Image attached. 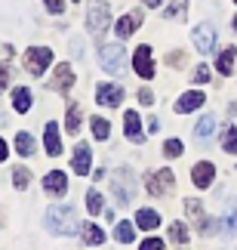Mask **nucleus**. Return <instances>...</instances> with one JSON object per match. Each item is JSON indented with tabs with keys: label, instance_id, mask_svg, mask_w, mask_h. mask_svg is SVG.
Masks as SVG:
<instances>
[{
	"label": "nucleus",
	"instance_id": "1",
	"mask_svg": "<svg viewBox=\"0 0 237 250\" xmlns=\"http://www.w3.org/2000/svg\"><path fill=\"white\" fill-rule=\"evenodd\" d=\"M46 229H50L53 235H77V216H74V210L71 207H50L46 210Z\"/></svg>",
	"mask_w": 237,
	"mask_h": 250
},
{
	"label": "nucleus",
	"instance_id": "2",
	"mask_svg": "<svg viewBox=\"0 0 237 250\" xmlns=\"http://www.w3.org/2000/svg\"><path fill=\"white\" fill-rule=\"evenodd\" d=\"M108 25H111V9H108V3L92 0V3L87 6V28H90V34L92 37H102V34L108 31Z\"/></svg>",
	"mask_w": 237,
	"mask_h": 250
},
{
	"label": "nucleus",
	"instance_id": "3",
	"mask_svg": "<svg viewBox=\"0 0 237 250\" xmlns=\"http://www.w3.org/2000/svg\"><path fill=\"white\" fill-rule=\"evenodd\" d=\"M50 62H53L50 46H31V50L25 53V71L31 74V78H40V74L50 68Z\"/></svg>",
	"mask_w": 237,
	"mask_h": 250
},
{
	"label": "nucleus",
	"instance_id": "4",
	"mask_svg": "<svg viewBox=\"0 0 237 250\" xmlns=\"http://www.w3.org/2000/svg\"><path fill=\"white\" fill-rule=\"evenodd\" d=\"M173 186H176V176H173L169 167H160L157 173H148L145 176L148 195H166V191H173Z\"/></svg>",
	"mask_w": 237,
	"mask_h": 250
},
{
	"label": "nucleus",
	"instance_id": "5",
	"mask_svg": "<svg viewBox=\"0 0 237 250\" xmlns=\"http://www.w3.org/2000/svg\"><path fill=\"white\" fill-rule=\"evenodd\" d=\"M99 56H102V68H105L108 74H120L123 71V59H127L123 43H105Z\"/></svg>",
	"mask_w": 237,
	"mask_h": 250
},
{
	"label": "nucleus",
	"instance_id": "6",
	"mask_svg": "<svg viewBox=\"0 0 237 250\" xmlns=\"http://www.w3.org/2000/svg\"><path fill=\"white\" fill-rule=\"evenodd\" d=\"M132 68H136V74L145 78V81L154 78V62H151V46L148 43H142L136 50V56H132Z\"/></svg>",
	"mask_w": 237,
	"mask_h": 250
},
{
	"label": "nucleus",
	"instance_id": "7",
	"mask_svg": "<svg viewBox=\"0 0 237 250\" xmlns=\"http://www.w3.org/2000/svg\"><path fill=\"white\" fill-rule=\"evenodd\" d=\"M99 105H105V108H117L123 102V86L117 83H99V93H96Z\"/></svg>",
	"mask_w": 237,
	"mask_h": 250
},
{
	"label": "nucleus",
	"instance_id": "8",
	"mask_svg": "<svg viewBox=\"0 0 237 250\" xmlns=\"http://www.w3.org/2000/svg\"><path fill=\"white\" fill-rule=\"evenodd\" d=\"M213 179H216V167L210 164V161H201V164L191 167V182L197 188H210Z\"/></svg>",
	"mask_w": 237,
	"mask_h": 250
},
{
	"label": "nucleus",
	"instance_id": "9",
	"mask_svg": "<svg viewBox=\"0 0 237 250\" xmlns=\"http://www.w3.org/2000/svg\"><path fill=\"white\" fill-rule=\"evenodd\" d=\"M114 201L117 204H129L132 201V179H129L127 170H120L114 176Z\"/></svg>",
	"mask_w": 237,
	"mask_h": 250
},
{
	"label": "nucleus",
	"instance_id": "10",
	"mask_svg": "<svg viewBox=\"0 0 237 250\" xmlns=\"http://www.w3.org/2000/svg\"><path fill=\"white\" fill-rule=\"evenodd\" d=\"M194 46L201 53H213V46H216V28L213 25H197L194 28Z\"/></svg>",
	"mask_w": 237,
	"mask_h": 250
},
{
	"label": "nucleus",
	"instance_id": "11",
	"mask_svg": "<svg viewBox=\"0 0 237 250\" xmlns=\"http://www.w3.org/2000/svg\"><path fill=\"white\" fill-rule=\"evenodd\" d=\"M142 19H145V16H142L139 9H132V13H127V16H123V19H117L114 31H117V37H120V41H127V37H129L132 31H136V28L142 25Z\"/></svg>",
	"mask_w": 237,
	"mask_h": 250
},
{
	"label": "nucleus",
	"instance_id": "12",
	"mask_svg": "<svg viewBox=\"0 0 237 250\" xmlns=\"http://www.w3.org/2000/svg\"><path fill=\"white\" fill-rule=\"evenodd\" d=\"M123 133H127L129 142H145V133H142V118L136 111H127L123 114Z\"/></svg>",
	"mask_w": 237,
	"mask_h": 250
},
{
	"label": "nucleus",
	"instance_id": "13",
	"mask_svg": "<svg viewBox=\"0 0 237 250\" xmlns=\"http://www.w3.org/2000/svg\"><path fill=\"white\" fill-rule=\"evenodd\" d=\"M71 86H74V71H71V65H55L53 90H59V93H68Z\"/></svg>",
	"mask_w": 237,
	"mask_h": 250
},
{
	"label": "nucleus",
	"instance_id": "14",
	"mask_svg": "<svg viewBox=\"0 0 237 250\" xmlns=\"http://www.w3.org/2000/svg\"><path fill=\"white\" fill-rule=\"evenodd\" d=\"M43 188L50 191V195H65V188H68V179H65V173H59V170H53V173H46L43 176Z\"/></svg>",
	"mask_w": 237,
	"mask_h": 250
},
{
	"label": "nucleus",
	"instance_id": "15",
	"mask_svg": "<svg viewBox=\"0 0 237 250\" xmlns=\"http://www.w3.org/2000/svg\"><path fill=\"white\" fill-rule=\"evenodd\" d=\"M90 146H83V142H80V146L77 148H74V161H71V167H74V173H77V176H87V173H90Z\"/></svg>",
	"mask_w": 237,
	"mask_h": 250
},
{
	"label": "nucleus",
	"instance_id": "16",
	"mask_svg": "<svg viewBox=\"0 0 237 250\" xmlns=\"http://www.w3.org/2000/svg\"><path fill=\"white\" fill-rule=\"evenodd\" d=\"M203 99H206L203 93H197V90H191V93H185L182 99L176 102V111H179V114H188V111L201 108V105H203Z\"/></svg>",
	"mask_w": 237,
	"mask_h": 250
},
{
	"label": "nucleus",
	"instance_id": "17",
	"mask_svg": "<svg viewBox=\"0 0 237 250\" xmlns=\"http://www.w3.org/2000/svg\"><path fill=\"white\" fill-rule=\"evenodd\" d=\"M136 226L145 229V232H154V229L160 226V213H157V210H139V213H136Z\"/></svg>",
	"mask_w": 237,
	"mask_h": 250
},
{
	"label": "nucleus",
	"instance_id": "18",
	"mask_svg": "<svg viewBox=\"0 0 237 250\" xmlns=\"http://www.w3.org/2000/svg\"><path fill=\"white\" fill-rule=\"evenodd\" d=\"M46 155H62V142H59V127L46 124Z\"/></svg>",
	"mask_w": 237,
	"mask_h": 250
},
{
	"label": "nucleus",
	"instance_id": "19",
	"mask_svg": "<svg viewBox=\"0 0 237 250\" xmlns=\"http://www.w3.org/2000/svg\"><path fill=\"white\" fill-rule=\"evenodd\" d=\"M80 232H83V241H87L90 247H99L102 241H105V232H102L99 226H92V223H83Z\"/></svg>",
	"mask_w": 237,
	"mask_h": 250
},
{
	"label": "nucleus",
	"instance_id": "20",
	"mask_svg": "<svg viewBox=\"0 0 237 250\" xmlns=\"http://www.w3.org/2000/svg\"><path fill=\"white\" fill-rule=\"evenodd\" d=\"M185 16H188V0H173L164 13V19H173V22H185Z\"/></svg>",
	"mask_w": 237,
	"mask_h": 250
},
{
	"label": "nucleus",
	"instance_id": "21",
	"mask_svg": "<svg viewBox=\"0 0 237 250\" xmlns=\"http://www.w3.org/2000/svg\"><path fill=\"white\" fill-rule=\"evenodd\" d=\"M13 108L18 114H25L28 108H31V93L25 90V86H18V90H13Z\"/></svg>",
	"mask_w": 237,
	"mask_h": 250
},
{
	"label": "nucleus",
	"instance_id": "22",
	"mask_svg": "<svg viewBox=\"0 0 237 250\" xmlns=\"http://www.w3.org/2000/svg\"><path fill=\"white\" fill-rule=\"evenodd\" d=\"M234 56H237V50H234V46H228V50H222L219 62H216V68H219V74H231V71H234Z\"/></svg>",
	"mask_w": 237,
	"mask_h": 250
},
{
	"label": "nucleus",
	"instance_id": "23",
	"mask_svg": "<svg viewBox=\"0 0 237 250\" xmlns=\"http://www.w3.org/2000/svg\"><path fill=\"white\" fill-rule=\"evenodd\" d=\"M16 151H18L22 158L34 155V139H31V133H18V136H16Z\"/></svg>",
	"mask_w": 237,
	"mask_h": 250
},
{
	"label": "nucleus",
	"instance_id": "24",
	"mask_svg": "<svg viewBox=\"0 0 237 250\" xmlns=\"http://www.w3.org/2000/svg\"><path fill=\"white\" fill-rule=\"evenodd\" d=\"M222 148L228 151V155H237V130L231 127V124H228V127H225V133H222Z\"/></svg>",
	"mask_w": 237,
	"mask_h": 250
},
{
	"label": "nucleus",
	"instance_id": "25",
	"mask_svg": "<svg viewBox=\"0 0 237 250\" xmlns=\"http://www.w3.org/2000/svg\"><path fill=\"white\" fill-rule=\"evenodd\" d=\"M65 127H68L71 136L80 133V105H68V124H65Z\"/></svg>",
	"mask_w": 237,
	"mask_h": 250
},
{
	"label": "nucleus",
	"instance_id": "26",
	"mask_svg": "<svg viewBox=\"0 0 237 250\" xmlns=\"http://www.w3.org/2000/svg\"><path fill=\"white\" fill-rule=\"evenodd\" d=\"M92 136H96L99 142H105L111 136V124L105 118H92Z\"/></svg>",
	"mask_w": 237,
	"mask_h": 250
},
{
	"label": "nucleus",
	"instance_id": "27",
	"mask_svg": "<svg viewBox=\"0 0 237 250\" xmlns=\"http://www.w3.org/2000/svg\"><path fill=\"white\" fill-rule=\"evenodd\" d=\"M114 238L120 244H129L132 238H136V229H132V223H117V229H114Z\"/></svg>",
	"mask_w": 237,
	"mask_h": 250
},
{
	"label": "nucleus",
	"instance_id": "28",
	"mask_svg": "<svg viewBox=\"0 0 237 250\" xmlns=\"http://www.w3.org/2000/svg\"><path fill=\"white\" fill-rule=\"evenodd\" d=\"M169 241L185 244V241H188V229H185L182 223H173V226H169Z\"/></svg>",
	"mask_w": 237,
	"mask_h": 250
},
{
	"label": "nucleus",
	"instance_id": "29",
	"mask_svg": "<svg viewBox=\"0 0 237 250\" xmlns=\"http://www.w3.org/2000/svg\"><path fill=\"white\" fill-rule=\"evenodd\" d=\"M13 182H16V188H28V182H31V173H28V167H16Z\"/></svg>",
	"mask_w": 237,
	"mask_h": 250
},
{
	"label": "nucleus",
	"instance_id": "30",
	"mask_svg": "<svg viewBox=\"0 0 237 250\" xmlns=\"http://www.w3.org/2000/svg\"><path fill=\"white\" fill-rule=\"evenodd\" d=\"M87 210L92 216L102 213V195H99V191H90V195H87Z\"/></svg>",
	"mask_w": 237,
	"mask_h": 250
},
{
	"label": "nucleus",
	"instance_id": "31",
	"mask_svg": "<svg viewBox=\"0 0 237 250\" xmlns=\"http://www.w3.org/2000/svg\"><path fill=\"white\" fill-rule=\"evenodd\" d=\"M213 127H216V118H201V121H197V127H194V133H197V136H210Z\"/></svg>",
	"mask_w": 237,
	"mask_h": 250
},
{
	"label": "nucleus",
	"instance_id": "32",
	"mask_svg": "<svg viewBox=\"0 0 237 250\" xmlns=\"http://www.w3.org/2000/svg\"><path fill=\"white\" fill-rule=\"evenodd\" d=\"M185 210H188V216H191V219L203 223V207H201V201H185Z\"/></svg>",
	"mask_w": 237,
	"mask_h": 250
},
{
	"label": "nucleus",
	"instance_id": "33",
	"mask_svg": "<svg viewBox=\"0 0 237 250\" xmlns=\"http://www.w3.org/2000/svg\"><path fill=\"white\" fill-rule=\"evenodd\" d=\"M164 155H166V158H179V155H182V142H179V139H166Z\"/></svg>",
	"mask_w": 237,
	"mask_h": 250
},
{
	"label": "nucleus",
	"instance_id": "34",
	"mask_svg": "<svg viewBox=\"0 0 237 250\" xmlns=\"http://www.w3.org/2000/svg\"><path fill=\"white\" fill-rule=\"evenodd\" d=\"M166 247V241H160V238H145L142 241V250H164Z\"/></svg>",
	"mask_w": 237,
	"mask_h": 250
},
{
	"label": "nucleus",
	"instance_id": "35",
	"mask_svg": "<svg viewBox=\"0 0 237 250\" xmlns=\"http://www.w3.org/2000/svg\"><path fill=\"white\" fill-rule=\"evenodd\" d=\"M43 3H46V9H50V13H55V16L65 13V0H43Z\"/></svg>",
	"mask_w": 237,
	"mask_h": 250
},
{
	"label": "nucleus",
	"instance_id": "36",
	"mask_svg": "<svg viewBox=\"0 0 237 250\" xmlns=\"http://www.w3.org/2000/svg\"><path fill=\"white\" fill-rule=\"evenodd\" d=\"M210 81V68L206 65H197V71H194V83H206Z\"/></svg>",
	"mask_w": 237,
	"mask_h": 250
},
{
	"label": "nucleus",
	"instance_id": "37",
	"mask_svg": "<svg viewBox=\"0 0 237 250\" xmlns=\"http://www.w3.org/2000/svg\"><path fill=\"white\" fill-rule=\"evenodd\" d=\"M6 83H9V65H6V62H0V93L6 90Z\"/></svg>",
	"mask_w": 237,
	"mask_h": 250
},
{
	"label": "nucleus",
	"instance_id": "38",
	"mask_svg": "<svg viewBox=\"0 0 237 250\" xmlns=\"http://www.w3.org/2000/svg\"><path fill=\"white\" fill-rule=\"evenodd\" d=\"M139 102L142 105H154V93H151L148 86H145V90H139Z\"/></svg>",
	"mask_w": 237,
	"mask_h": 250
},
{
	"label": "nucleus",
	"instance_id": "39",
	"mask_svg": "<svg viewBox=\"0 0 237 250\" xmlns=\"http://www.w3.org/2000/svg\"><path fill=\"white\" fill-rule=\"evenodd\" d=\"M182 62H185L182 53H169V65H182Z\"/></svg>",
	"mask_w": 237,
	"mask_h": 250
},
{
	"label": "nucleus",
	"instance_id": "40",
	"mask_svg": "<svg viewBox=\"0 0 237 250\" xmlns=\"http://www.w3.org/2000/svg\"><path fill=\"white\" fill-rule=\"evenodd\" d=\"M6 151H9L6 148V139H0V161H6Z\"/></svg>",
	"mask_w": 237,
	"mask_h": 250
},
{
	"label": "nucleus",
	"instance_id": "41",
	"mask_svg": "<svg viewBox=\"0 0 237 250\" xmlns=\"http://www.w3.org/2000/svg\"><path fill=\"white\" fill-rule=\"evenodd\" d=\"M142 3H145V6H160L164 0H142Z\"/></svg>",
	"mask_w": 237,
	"mask_h": 250
},
{
	"label": "nucleus",
	"instance_id": "42",
	"mask_svg": "<svg viewBox=\"0 0 237 250\" xmlns=\"http://www.w3.org/2000/svg\"><path fill=\"white\" fill-rule=\"evenodd\" d=\"M234 28H237V16H234Z\"/></svg>",
	"mask_w": 237,
	"mask_h": 250
},
{
	"label": "nucleus",
	"instance_id": "43",
	"mask_svg": "<svg viewBox=\"0 0 237 250\" xmlns=\"http://www.w3.org/2000/svg\"><path fill=\"white\" fill-rule=\"evenodd\" d=\"M234 3H237V0H234Z\"/></svg>",
	"mask_w": 237,
	"mask_h": 250
}]
</instances>
